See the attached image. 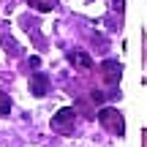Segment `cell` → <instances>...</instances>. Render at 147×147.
<instances>
[{"label":"cell","mask_w":147,"mask_h":147,"mask_svg":"<svg viewBox=\"0 0 147 147\" xmlns=\"http://www.w3.org/2000/svg\"><path fill=\"white\" fill-rule=\"evenodd\" d=\"M33 3H36V8H41V11H49L55 5V0H33Z\"/></svg>","instance_id":"obj_7"},{"label":"cell","mask_w":147,"mask_h":147,"mask_svg":"<svg viewBox=\"0 0 147 147\" xmlns=\"http://www.w3.org/2000/svg\"><path fill=\"white\" fill-rule=\"evenodd\" d=\"M47 87H49V79L44 76V74H36V76L30 79V90H33V95H38V98L47 93Z\"/></svg>","instance_id":"obj_2"},{"label":"cell","mask_w":147,"mask_h":147,"mask_svg":"<svg viewBox=\"0 0 147 147\" xmlns=\"http://www.w3.org/2000/svg\"><path fill=\"white\" fill-rule=\"evenodd\" d=\"M98 120L104 123L112 134H123V117L117 115L115 109H101V112H98Z\"/></svg>","instance_id":"obj_1"},{"label":"cell","mask_w":147,"mask_h":147,"mask_svg":"<svg viewBox=\"0 0 147 147\" xmlns=\"http://www.w3.org/2000/svg\"><path fill=\"white\" fill-rule=\"evenodd\" d=\"M71 63H74V65H79V68H93L90 57H87V55H82V52H74V55H71Z\"/></svg>","instance_id":"obj_5"},{"label":"cell","mask_w":147,"mask_h":147,"mask_svg":"<svg viewBox=\"0 0 147 147\" xmlns=\"http://www.w3.org/2000/svg\"><path fill=\"white\" fill-rule=\"evenodd\" d=\"M71 120H74V109H60L57 115L52 117V125L55 128H63V125H68Z\"/></svg>","instance_id":"obj_4"},{"label":"cell","mask_w":147,"mask_h":147,"mask_svg":"<svg viewBox=\"0 0 147 147\" xmlns=\"http://www.w3.org/2000/svg\"><path fill=\"white\" fill-rule=\"evenodd\" d=\"M8 109H11L8 95H3V93H0V115H8Z\"/></svg>","instance_id":"obj_6"},{"label":"cell","mask_w":147,"mask_h":147,"mask_svg":"<svg viewBox=\"0 0 147 147\" xmlns=\"http://www.w3.org/2000/svg\"><path fill=\"white\" fill-rule=\"evenodd\" d=\"M104 76H106L109 84H115L117 79H120V63H117V60H106L104 63Z\"/></svg>","instance_id":"obj_3"}]
</instances>
